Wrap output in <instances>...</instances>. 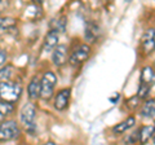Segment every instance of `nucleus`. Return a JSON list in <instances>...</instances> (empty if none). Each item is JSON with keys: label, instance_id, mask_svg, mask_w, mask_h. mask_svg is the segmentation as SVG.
<instances>
[{"label": "nucleus", "instance_id": "nucleus-1", "mask_svg": "<svg viewBox=\"0 0 155 145\" xmlns=\"http://www.w3.org/2000/svg\"><path fill=\"white\" fill-rule=\"evenodd\" d=\"M36 106L34 103H27L26 105L22 106L21 112H19V122L22 127L26 131L34 135L36 131Z\"/></svg>", "mask_w": 155, "mask_h": 145}, {"label": "nucleus", "instance_id": "nucleus-2", "mask_svg": "<svg viewBox=\"0 0 155 145\" xmlns=\"http://www.w3.org/2000/svg\"><path fill=\"white\" fill-rule=\"evenodd\" d=\"M22 95V87L18 83L9 80L0 82V100L8 101V103H17Z\"/></svg>", "mask_w": 155, "mask_h": 145}, {"label": "nucleus", "instance_id": "nucleus-3", "mask_svg": "<svg viewBox=\"0 0 155 145\" xmlns=\"http://www.w3.org/2000/svg\"><path fill=\"white\" fill-rule=\"evenodd\" d=\"M57 84V75L53 71H45L40 79V99L43 101H49L54 93V87Z\"/></svg>", "mask_w": 155, "mask_h": 145}, {"label": "nucleus", "instance_id": "nucleus-4", "mask_svg": "<svg viewBox=\"0 0 155 145\" xmlns=\"http://www.w3.org/2000/svg\"><path fill=\"white\" fill-rule=\"evenodd\" d=\"M21 130L14 120H4L0 123V141H11L19 136Z\"/></svg>", "mask_w": 155, "mask_h": 145}, {"label": "nucleus", "instance_id": "nucleus-5", "mask_svg": "<svg viewBox=\"0 0 155 145\" xmlns=\"http://www.w3.org/2000/svg\"><path fill=\"white\" fill-rule=\"evenodd\" d=\"M91 56V46L89 44H80L79 47H76L74 51L71 52V55L69 57V64L71 66H80L81 64L88 60V57Z\"/></svg>", "mask_w": 155, "mask_h": 145}, {"label": "nucleus", "instance_id": "nucleus-6", "mask_svg": "<svg viewBox=\"0 0 155 145\" xmlns=\"http://www.w3.org/2000/svg\"><path fill=\"white\" fill-rule=\"evenodd\" d=\"M70 96H71L70 88H64L60 92H57L54 99H53V106H54V109L58 110V112H64L67 106H69Z\"/></svg>", "mask_w": 155, "mask_h": 145}, {"label": "nucleus", "instance_id": "nucleus-7", "mask_svg": "<svg viewBox=\"0 0 155 145\" xmlns=\"http://www.w3.org/2000/svg\"><path fill=\"white\" fill-rule=\"evenodd\" d=\"M141 47L145 55L155 51V29H147L141 38Z\"/></svg>", "mask_w": 155, "mask_h": 145}, {"label": "nucleus", "instance_id": "nucleus-8", "mask_svg": "<svg viewBox=\"0 0 155 145\" xmlns=\"http://www.w3.org/2000/svg\"><path fill=\"white\" fill-rule=\"evenodd\" d=\"M52 62L57 67L64 66L67 62V47L65 44L57 46L52 53Z\"/></svg>", "mask_w": 155, "mask_h": 145}, {"label": "nucleus", "instance_id": "nucleus-9", "mask_svg": "<svg viewBox=\"0 0 155 145\" xmlns=\"http://www.w3.org/2000/svg\"><path fill=\"white\" fill-rule=\"evenodd\" d=\"M58 39H60V34L57 31L49 30L47 32L44 38V43H43V51L44 52H51L58 46Z\"/></svg>", "mask_w": 155, "mask_h": 145}, {"label": "nucleus", "instance_id": "nucleus-10", "mask_svg": "<svg viewBox=\"0 0 155 145\" xmlns=\"http://www.w3.org/2000/svg\"><path fill=\"white\" fill-rule=\"evenodd\" d=\"M40 80H39L38 76H34V78L30 80V83L27 86V95L28 99L31 101H36L40 99Z\"/></svg>", "mask_w": 155, "mask_h": 145}, {"label": "nucleus", "instance_id": "nucleus-11", "mask_svg": "<svg viewBox=\"0 0 155 145\" xmlns=\"http://www.w3.org/2000/svg\"><path fill=\"white\" fill-rule=\"evenodd\" d=\"M140 82L143 84L153 87L155 84V70L151 66H143L140 75Z\"/></svg>", "mask_w": 155, "mask_h": 145}, {"label": "nucleus", "instance_id": "nucleus-12", "mask_svg": "<svg viewBox=\"0 0 155 145\" xmlns=\"http://www.w3.org/2000/svg\"><path fill=\"white\" fill-rule=\"evenodd\" d=\"M66 26H67V18H66V16H64V14H62V16L52 18L51 22H49V30L57 31L58 34L65 32L66 31Z\"/></svg>", "mask_w": 155, "mask_h": 145}, {"label": "nucleus", "instance_id": "nucleus-13", "mask_svg": "<svg viewBox=\"0 0 155 145\" xmlns=\"http://www.w3.org/2000/svg\"><path fill=\"white\" fill-rule=\"evenodd\" d=\"M136 123V118L133 117V115H130V117H128L125 120H123V122L118 123L116 126H114L113 127V133L115 135H122L124 132H127L129 128H132L133 126Z\"/></svg>", "mask_w": 155, "mask_h": 145}, {"label": "nucleus", "instance_id": "nucleus-14", "mask_svg": "<svg viewBox=\"0 0 155 145\" xmlns=\"http://www.w3.org/2000/svg\"><path fill=\"white\" fill-rule=\"evenodd\" d=\"M155 133V126L154 124H147L140 128V143L141 144H147L150 140L154 137Z\"/></svg>", "mask_w": 155, "mask_h": 145}, {"label": "nucleus", "instance_id": "nucleus-15", "mask_svg": "<svg viewBox=\"0 0 155 145\" xmlns=\"http://www.w3.org/2000/svg\"><path fill=\"white\" fill-rule=\"evenodd\" d=\"M98 32H100V29L94 22L87 23V26H85V39H87V42L94 43L97 40V36H98Z\"/></svg>", "mask_w": 155, "mask_h": 145}, {"label": "nucleus", "instance_id": "nucleus-16", "mask_svg": "<svg viewBox=\"0 0 155 145\" xmlns=\"http://www.w3.org/2000/svg\"><path fill=\"white\" fill-rule=\"evenodd\" d=\"M141 115L143 118H154L155 117V100H146L141 108Z\"/></svg>", "mask_w": 155, "mask_h": 145}, {"label": "nucleus", "instance_id": "nucleus-17", "mask_svg": "<svg viewBox=\"0 0 155 145\" xmlns=\"http://www.w3.org/2000/svg\"><path fill=\"white\" fill-rule=\"evenodd\" d=\"M17 25V21L12 17H0V35L11 31Z\"/></svg>", "mask_w": 155, "mask_h": 145}, {"label": "nucleus", "instance_id": "nucleus-18", "mask_svg": "<svg viewBox=\"0 0 155 145\" xmlns=\"http://www.w3.org/2000/svg\"><path fill=\"white\" fill-rule=\"evenodd\" d=\"M25 14H26V16H28V17H31L32 20H38L39 17H41L43 13H41L40 7L38 5V3H34V4H31V5L27 7Z\"/></svg>", "mask_w": 155, "mask_h": 145}, {"label": "nucleus", "instance_id": "nucleus-19", "mask_svg": "<svg viewBox=\"0 0 155 145\" xmlns=\"http://www.w3.org/2000/svg\"><path fill=\"white\" fill-rule=\"evenodd\" d=\"M14 112V106L8 101H0V118H5Z\"/></svg>", "mask_w": 155, "mask_h": 145}, {"label": "nucleus", "instance_id": "nucleus-20", "mask_svg": "<svg viewBox=\"0 0 155 145\" xmlns=\"http://www.w3.org/2000/svg\"><path fill=\"white\" fill-rule=\"evenodd\" d=\"M14 74V66L13 65H5L0 69V82L9 80Z\"/></svg>", "mask_w": 155, "mask_h": 145}, {"label": "nucleus", "instance_id": "nucleus-21", "mask_svg": "<svg viewBox=\"0 0 155 145\" xmlns=\"http://www.w3.org/2000/svg\"><path fill=\"white\" fill-rule=\"evenodd\" d=\"M150 91H151V87L147 86V84H143V83H140L138 86V91H137V96L141 100H145L149 97L150 95Z\"/></svg>", "mask_w": 155, "mask_h": 145}, {"label": "nucleus", "instance_id": "nucleus-22", "mask_svg": "<svg viewBox=\"0 0 155 145\" xmlns=\"http://www.w3.org/2000/svg\"><path fill=\"white\" fill-rule=\"evenodd\" d=\"M140 103H141V99H140L138 96L136 95L134 97L129 99V100L127 101V105H128L129 109H136V108H138V106H140Z\"/></svg>", "mask_w": 155, "mask_h": 145}, {"label": "nucleus", "instance_id": "nucleus-23", "mask_svg": "<svg viewBox=\"0 0 155 145\" xmlns=\"http://www.w3.org/2000/svg\"><path fill=\"white\" fill-rule=\"evenodd\" d=\"M9 7H11V0H0V14L7 12Z\"/></svg>", "mask_w": 155, "mask_h": 145}, {"label": "nucleus", "instance_id": "nucleus-24", "mask_svg": "<svg viewBox=\"0 0 155 145\" xmlns=\"http://www.w3.org/2000/svg\"><path fill=\"white\" fill-rule=\"evenodd\" d=\"M7 60H8V55H7V52L4 51V49H0V66L5 64Z\"/></svg>", "mask_w": 155, "mask_h": 145}, {"label": "nucleus", "instance_id": "nucleus-25", "mask_svg": "<svg viewBox=\"0 0 155 145\" xmlns=\"http://www.w3.org/2000/svg\"><path fill=\"white\" fill-rule=\"evenodd\" d=\"M119 100H120V93H118V92L114 93L113 96H110V97H109V101H110L111 104H116Z\"/></svg>", "mask_w": 155, "mask_h": 145}, {"label": "nucleus", "instance_id": "nucleus-26", "mask_svg": "<svg viewBox=\"0 0 155 145\" xmlns=\"http://www.w3.org/2000/svg\"><path fill=\"white\" fill-rule=\"evenodd\" d=\"M34 3H38V4H41L43 2H44V0H32Z\"/></svg>", "mask_w": 155, "mask_h": 145}, {"label": "nucleus", "instance_id": "nucleus-27", "mask_svg": "<svg viewBox=\"0 0 155 145\" xmlns=\"http://www.w3.org/2000/svg\"><path fill=\"white\" fill-rule=\"evenodd\" d=\"M124 2H125V3H130V2H132V0H124Z\"/></svg>", "mask_w": 155, "mask_h": 145}, {"label": "nucleus", "instance_id": "nucleus-28", "mask_svg": "<svg viewBox=\"0 0 155 145\" xmlns=\"http://www.w3.org/2000/svg\"><path fill=\"white\" fill-rule=\"evenodd\" d=\"M153 140H154V144H155V133H154V137H153Z\"/></svg>", "mask_w": 155, "mask_h": 145}, {"label": "nucleus", "instance_id": "nucleus-29", "mask_svg": "<svg viewBox=\"0 0 155 145\" xmlns=\"http://www.w3.org/2000/svg\"><path fill=\"white\" fill-rule=\"evenodd\" d=\"M154 70H155V61H154Z\"/></svg>", "mask_w": 155, "mask_h": 145}]
</instances>
